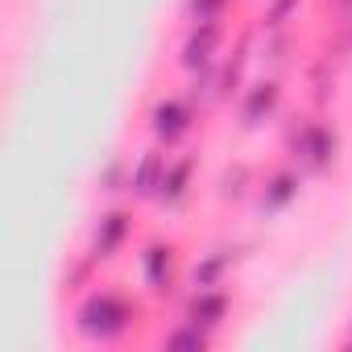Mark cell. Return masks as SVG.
I'll return each instance as SVG.
<instances>
[{"label":"cell","mask_w":352,"mask_h":352,"mask_svg":"<svg viewBox=\"0 0 352 352\" xmlns=\"http://www.w3.org/2000/svg\"><path fill=\"white\" fill-rule=\"evenodd\" d=\"M228 311H232L228 290H224V286H208V290H191V294H187L183 319H191V323H199L204 331L216 336V331L228 323Z\"/></svg>","instance_id":"10"},{"label":"cell","mask_w":352,"mask_h":352,"mask_svg":"<svg viewBox=\"0 0 352 352\" xmlns=\"http://www.w3.org/2000/svg\"><path fill=\"white\" fill-rule=\"evenodd\" d=\"M249 179H253V170L245 166V162H236V166H228L224 170V179H220V199L228 204H236V199H245L249 195Z\"/></svg>","instance_id":"15"},{"label":"cell","mask_w":352,"mask_h":352,"mask_svg":"<svg viewBox=\"0 0 352 352\" xmlns=\"http://www.w3.org/2000/svg\"><path fill=\"white\" fill-rule=\"evenodd\" d=\"M91 274H96V261H91V257L83 253V257H79V261L71 265V274H67V290H83V286L91 282Z\"/></svg>","instance_id":"19"},{"label":"cell","mask_w":352,"mask_h":352,"mask_svg":"<svg viewBox=\"0 0 352 352\" xmlns=\"http://www.w3.org/2000/svg\"><path fill=\"white\" fill-rule=\"evenodd\" d=\"M166 153L162 149H145L137 162H129V183H124V195H133L137 204H153L157 199V187H162V174H166Z\"/></svg>","instance_id":"11"},{"label":"cell","mask_w":352,"mask_h":352,"mask_svg":"<svg viewBox=\"0 0 352 352\" xmlns=\"http://www.w3.org/2000/svg\"><path fill=\"white\" fill-rule=\"evenodd\" d=\"M133 319H137V307H133L120 290H112V286L91 290V294L79 302V311H75V327H79V336L91 340V344H112V340L129 336Z\"/></svg>","instance_id":"1"},{"label":"cell","mask_w":352,"mask_h":352,"mask_svg":"<svg viewBox=\"0 0 352 352\" xmlns=\"http://www.w3.org/2000/svg\"><path fill=\"white\" fill-rule=\"evenodd\" d=\"M249 38H241L236 46H232V54L228 58H220V67H216V100H232V96H241L245 91V67H249Z\"/></svg>","instance_id":"12"},{"label":"cell","mask_w":352,"mask_h":352,"mask_svg":"<svg viewBox=\"0 0 352 352\" xmlns=\"http://www.w3.org/2000/svg\"><path fill=\"white\" fill-rule=\"evenodd\" d=\"M149 129H153L162 149L183 145L191 137V129H195V100L191 96H162L149 108Z\"/></svg>","instance_id":"3"},{"label":"cell","mask_w":352,"mask_h":352,"mask_svg":"<svg viewBox=\"0 0 352 352\" xmlns=\"http://www.w3.org/2000/svg\"><path fill=\"white\" fill-rule=\"evenodd\" d=\"M286 153L302 174H327L340 162V133L319 116H302L286 133Z\"/></svg>","instance_id":"2"},{"label":"cell","mask_w":352,"mask_h":352,"mask_svg":"<svg viewBox=\"0 0 352 352\" xmlns=\"http://www.w3.org/2000/svg\"><path fill=\"white\" fill-rule=\"evenodd\" d=\"M327 5H331V9H336V13H344V17H348V13H352V0H327Z\"/></svg>","instance_id":"21"},{"label":"cell","mask_w":352,"mask_h":352,"mask_svg":"<svg viewBox=\"0 0 352 352\" xmlns=\"http://www.w3.org/2000/svg\"><path fill=\"white\" fill-rule=\"evenodd\" d=\"M224 21H191L187 38H183V50H179V63L187 75H208L220 67V50H224Z\"/></svg>","instance_id":"4"},{"label":"cell","mask_w":352,"mask_h":352,"mask_svg":"<svg viewBox=\"0 0 352 352\" xmlns=\"http://www.w3.org/2000/svg\"><path fill=\"white\" fill-rule=\"evenodd\" d=\"M340 54H352V13L340 21Z\"/></svg>","instance_id":"20"},{"label":"cell","mask_w":352,"mask_h":352,"mask_svg":"<svg viewBox=\"0 0 352 352\" xmlns=\"http://www.w3.org/2000/svg\"><path fill=\"white\" fill-rule=\"evenodd\" d=\"M236 249H208L199 253V261L191 265V290H208V286H224V278L236 265Z\"/></svg>","instance_id":"13"},{"label":"cell","mask_w":352,"mask_h":352,"mask_svg":"<svg viewBox=\"0 0 352 352\" xmlns=\"http://www.w3.org/2000/svg\"><path fill=\"white\" fill-rule=\"evenodd\" d=\"M166 348H174V352H204V348H212V331H204L199 323H191V319H183L179 327H170L166 331V340H162Z\"/></svg>","instance_id":"14"},{"label":"cell","mask_w":352,"mask_h":352,"mask_svg":"<svg viewBox=\"0 0 352 352\" xmlns=\"http://www.w3.org/2000/svg\"><path fill=\"white\" fill-rule=\"evenodd\" d=\"M228 9H232V0H187L191 21H224Z\"/></svg>","instance_id":"16"},{"label":"cell","mask_w":352,"mask_h":352,"mask_svg":"<svg viewBox=\"0 0 352 352\" xmlns=\"http://www.w3.org/2000/svg\"><path fill=\"white\" fill-rule=\"evenodd\" d=\"M298 5H302V0H270L261 25H265V30H286V21L298 13Z\"/></svg>","instance_id":"17"},{"label":"cell","mask_w":352,"mask_h":352,"mask_svg":"<svg viewBox=\"0 0 352 352\" xmlns=\"http://www.w3.org/2000/svg\"><path fill=\"white\" fill-rule=\"evenodd\" d=\"M129 241H133V212H129V208H112V212H104V216L96 220L87 257H91L96 265H104V261L120 257Z\"/></svg>","instance_id":"5"},{"label":"cell","mask_w":352,"mask_h":352,"mask_svg":"<svg viewBox=\"0 0 352 352\" xmlns=\"http://www.w3.org/2000/svg\"><path fill=\"white\" fill-rule=\"evenodd\" d=\"M298 195H302V170H298V166H282V170H274L270 179H265V187H261V195H257V212H261L265 220H274V216H282Z\"/></svg>","instance_id":"9"},{"label":"cell","mask_w":352,"mask_h":352,"mask_svg":"<svg viewBox=\"0 0 352 352\" xmlns=\"http://www.w3.org/2000/svg\"><path fill=\"white\" fill-rule=\"evenodd\" d=\"M137 265H141V282H145L149 294H170L174 274H179V261H174V245L170 241H149L137 253Z\"/></svg>","instance_id":"7"},{"label":"cell","mask_w":352,"mask_h":352,"mask_svg":"<svg viewBox=\"0 0 352 352\" xmlns=\"http://www.w3.org/2000/svg\"><path fill=\"white\" fill-rule=\"evenodd\" d=\"M124 183H129V162H108V170L100 174V191H108V195H116V191H124Z\"/></svg>","instance_id":"18"},{"label":"cell","mask_w":352,"mask_h":352,"mask_svg":"<svg viewBox=\"0 0 352 352\" xmlns=\"http://www.w3.org/2000/svg\"><path fill=\"white\" fill-rule=\"evenodd\" d=\"M236 108H241V124H245V129H261V124L274 120L278 108H282V83H278L274 75H265V79H257V83H245Z\"/></svg>","instance_id":"6"},{"label":"cell","mask_w":352,"mask_h":352,"mask_svg":"<svg viewBox=\"0 0 352 352\" xmlns=\"http://www.w3.org/2000/svg\"><path fill=\"white\" fill-rule=\"evenodd\" d=\"M191 187H195V153H179L166 162V174H162V187H157V208L166 212H179L187 199H191Z\"/></svg>","instance_id":"8"}]
</instances>
